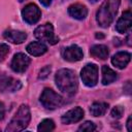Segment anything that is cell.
Instances as JSON below:
<instances>
[{
	"mask_svg": "<svg viewBox=\"0 0 132 132\" xmlns=\"http://www.w3.org/2000/svg\"><path fill=\"white\" fill-rule=\"evenodd\" d=\"M55 81L60 91L67 95H73L77 91V77L74 71L70 69H60L55 75Z\"/></svg>",
	"mask_w": 132,
	"mask_h": 132,
	"instance_id": "6da1fadb",
	"label": "cell"
},
{
	"mask_svg": "<svg viewBox=\"0 0 132 132\" xmlns=\"http://www.w3.org/2000/svg\"><path fill=\"white\" fill-rule=\"evenodd\" d=\"M120 7V0H105L96 13V20L100 27L107 28L114 20Z\"/></svg>",
	"mask_w": 132,
	"mask_h": 132,
	"instance_id": "7a4b0ae2",
	"label": "cell"
},
{
	"mask_svg": "<svg viewBox=\"0 0 132 132\" xmlns=\"http://www.w3.org/2000/svg\"><path fill=\"white\" fill-rule=\"evenodd\" d=\"M31 120V112L28 107V105H21L13 118L11 119L10 123L7 125L5 131L6 132H15V131H22L24 130Z\"/></svg>",
	"mask_w": 132,
	"mask_h": 132,
	"instance_id": "3957f363",
	"label": "cell"
},
{
	"mask_svg": "<svg viewBox=\"0 0 132 132\" xmlns=\"http://www.w3.org/2000/svg\"><path fill=\"white\" fill-rule=\"evenodd\" d=\"M40 103L46 109H56L63 104V98L50 88H45L40 96Z\"/></svg>",
	"mask_w": 132,
	"mask_h": 132,
	"instance_id": "277c9868",
	"label": "cell"
},
{
	"mask_svg": "<svg viewBox=\"0 0 132 132\" xmlns=\"http://www.w3.org/2000/svg\"><path fill=\"white\" fill-rule=\"evenodd\" d=\"M34 35L41 42L45 41V42H48L50 44H56L59 42V38L54 33V27L50 23H46L37 27L34 31Z\"/></svg>",
	"mask_w": 132,
	"mask_h": 132,
	"instance_id": "5b68a950",
	"label": "cell"
},
{
	"mask_svg": "<svg viewBox=\"0 0 132 132\" xmlns=\"http://www.w3.org/2000/svg\"><path fill=\"white\" fill-rule=\"evenodd\" d=\"M80 77L87 87H94L98 81V67L95 64H87L81 72Z\"/></svg>",
	"mask_w": 132,
	"mask_h": 132,
	"instance_id": "8992f818",
	"label": "cell"
},
{
	"mask_svg": "<svg viewBox=\"0 0 132 132\" xmlns=\"http://www.w3.org/2000/svg\"><path fill=\"white\" fill-rule=\"evenodd\" d=\"M22 16L24 19V21L30 25H33V24H36L40 16H41V11L40 9L38 8V6L34 3H30V4H27L23 10H22Z\"/></svg>",
	"mask_w": 132,
	"mask_h": 132,
	"instance_id": "52a82bcc",
	"label": "cell"
},
{
	"mask_svg": "<svg viewBox=\"0 0 132 132\" xmlns=\"http://www.w3.org/2000/svg\"><path fill=\"white\" fill-rule=\"evenodd\" d=\"M29 65H30V58L23 53L15 54L11 60V63H10L11 69L18 73L25 72Z\"/></svg>",
	"mask_w": 132,
	"mask_h": 132,
	"instance_id": "ba28073f",
	"label": "cell"
},
{
	"mask_svg": "<svg viewBox=\"0 0 132 132\" xmlns=\"http://www.w3.org/2000/svg\"><path fill=\"white\" fill-rule=\"evenodd\" d=\"M131 24H132V14H131V10H126L123 12L122 16L119 19V21L117 22L116 25V29L119 33H127L130 28H131Z\"/></svg>",
	"mask_w": 132,
	"mask_h": 132,
	"instance_id": "9c48e42d",
	"label": "cell"
},
{
	"mask_svg": "<svg viewBox=\"0 0 132 132\" xmlns=\"http://www.w3.org/2000/svg\"><path fill=\"white\" fill-rule=\"evenodd\" d=\"M84 56L82 50L77 46L76 44H72L68 47H66L63 52V58L64 60L68 62H76L79 61Z\"/></svg>",
	"mask_w": 132,
	"mask_h": 132,
	"instance_id": "30bf717a",
	"label": "cell"
},
{
	"mask_svg": "<svg viewBox=\"0 0 132 132\" xmlns=\"http://www.w3.org/2000/svg\"><path fill=\"white\" fill-rule=\"evenodd\" d=\"M82 118H84V110L80 107H75L64 113L61 118V121L63 124H72L80 121Z\"/></svg>",
	"mask_w": 132,
	"mask_h": 132,
	"instance_id": "8fae6325",
	"label": "cell"
},
{
	"mask_svg": "<svg viewBox=\"0 0 132 132\" xmlns=\"http://www.w3.org/2000/svg\"><path fill=\"white\" fill-rule=\"evenodd\" d=\"M21 81L11 77L3 76L0 78V91L1 92H14L21 88Z\"/></svg>",
	"mask_w": 132,
	"mask_h": 132,
	"instance_id": "7c38bea8",
	"label": "cell"
},
{
	"mask_svg": "<svg viewBox=\"0 0 132 132\" xmlns=\"http://www.w3.org/2000/svg\"><path fill=\"white\" fill-rule=\"evenodd\" d=\"M3 37L10 41L11 43H14V44H20L22 42H24L27 38V34L23 31H19V30H12V29H9V30H6L4 31L3 33Z\"/></svg>",
	"mask_w": 132,
	"mask_h": 132,
	"instance_id": "4fadbf2b",
	"label": "cell"
},
{
	"mask_svg": "<svg viewBox=\"0 0 132 132\" xmlns=\"http://www.w3.org/2000/svg\"><path fill=\"white\" fill-rule=\"evenodd\" d=\"M131 60V55L127 52H119L111 58V63L119 69L125 68Z\"/></svg>",
	"mask_w": 132,
	"mask_h": 132,
	"instance_id": "5bb4252c",
	"label": "cell"
},
{
	"mask_svg": "<svg viewBox=\"0 0 132 132\" xmlns=\"http://www.w3.org/2000/svg\"><path fill=\"white\" fill-rule=\"evenodd\" d=\"M68 13L70 16L76 20H84L88 14V9L85 5L75 3L68 7Z\"/></svg>",
	"mask_w": 132,
	"mask_h": 132,
	"instance_id": "9a60e30c",
	"label": "cell"
},
{
	"mask_svg": "<svg viewBox=\"0 0 132 132\" xmlns=\"http://www.w3.org/2000/svg\"><path fill=\"white\" fill-rule=\"evenodd\" d=\"M46 51H47V46L41 41H34L27 45V52L35 57L43 55L44 53H46Z\"/></svg>",
	"mask_w": 132,
	"mask_h": 132,
	"instance_id": "2e32d148",
	"label": "cell"
},
{
	"mask_svg": "<svg viewBox=\"0 0 132 132\" xmlns=\"http://www.w3.org/2000/svg\"><path fill=\"white\" fill-rule=\"evenodd\" d=\"M108 48L104 44H95L90 50L91 56L100 60H105L108 57Z\"/></svg>",
	"mask_w": 132,
	"mask_h": 132,
	"instance_id": "e0dca14e",
	"label": "cell"
},
{
	"mask_svg": "<svg viewBox=\"0 0 132 132\" xmlns=\"http://www.w3.org/2000/svg\"><path fill=\"white\" fill-rule=\"evenodd\" d=\"M117 79V72L113 71L111 68H109L107 65L102 66V84L104 86L109 85L111 82H113Z\"/></svg>",
	"mask_w": 132,
	"mask_h": 132,
	"instance_id": "ac0fdd59",
	"label": "cell"
},
{
	"mask_svg": "<svg viewBox=\"0 0 132 132\" xmlns=\"http://www.w3.org/2000/svg\"><path fill=\"white\" fill-rule=\"evenodd\" d=\"M108 108V104L106 102H94L90 107V112L93 117H101L103 116Z\"/></svg>",
	"mask_w": 132,
	"mask_h": 132,
	"instance_id": "d6986e66",
	"label": "cell"
},
{
	"mask_svg": "<svg viewBox=\"0 0 132 132\" xmlns=\"http://www.w3.org/2000/svg\"><path fill=\"white\" fill-rule=\"evenodd\" d=\"M54 129H55V123L51 119H45L41 121V123L37 127V130L39 132H48V131H53Z\"/></svg>",
	"mask_w": 132,
	"mask_h": 132,
	"instance_id": "ffe728a7",
	"label": "cell"
},
{
	"mask_svg": "<svg viewBox=\"0 0 132 132\" xmlns=\"http://www.w3.org/2000/svg\"><path fill=\"white\" fill-rule=\"evenodd\" d=\"M96 129V126L93 122H90V121H87L85 122L84 124H81L79 127H78V131H87V132H91V131H94Z\"/></svg>",
	"mask_w": 132,
	"mask_h": 132,
	"instance_id": "44dd1931",
	"label": "cell"
},
{
	"mask_svg": "<svg viewBox=\"0 0 132 132\" xmlns=\"http://www.w3.org/2000/svg\"><path fill=\"white\" fill-rule=\"evenodd\" d=\"M9 53V46L5 43H0V62H2Z\"/></svg>",
	"mask_w": 132,
	"mask_h": 132,
	"instance_id": "7402d4cb",
	"label": "cell"
},
{
	"mask_svg": "<svg viewBox=\"0 0 132 132\" xmlns=\"http://www.w3.org/2000/svg\"><path fill=\"white\" fill-rule=\"evenodd\" d=\"M124 112V108L122 106H114L111 109V117L114 119H120L123 116Z\"/></svg>",
	"mask_w": 132,
	"mask_h": 132,
	"instance_id": "603a6c76",
	"label": "cell"
},
{
	"mask_svg": "<svg viewBox=\"0 0 132 132\" xmlns=\"http://www.w3.org/2000/svg\"><path fill=\"white\" fill-rule=\"evenodd\" d=\"M50 72H51V66H45V67H43V68L39 71L38 78H39V79H44V78H46V77L48 76Z\"/></svg>",
	"mask_w": 132,
	"mask_h": 132,
	"instance_id": "cb8c5ba5",
	"label": "cell"
},
{
	"mask_svg": "<svg viewBox=\"0 0 132 132\" xmlns=\"http://www.w3.org/2000/svg\"><path fill=\"white\" fill-rule=\"evenodd\" d=\"M4 114H5V107H4V104L0 102V120L4 118Z\"/></svg>",
	"mask_w": 132,
	"mask_h": 132,
	"instance_id": "d4e9b609",
	"label": "cell"
},
{
	"mask_svg": "<svg viewBox=\"0 0 132 132\" xmlns=\"http://www.w3.org/2000/svg\"><path fill=\"white\" fill-rule=\"evenodd\" d=\"M124 91L126 92V94H130L131 93V84H130V81L126 82V86H124Z\"/></svg>",
	"mask_w": 132,
	"mask_h": 132,
	"instance_id": "484cf974",
	"label": "cell"
},
{
	"mask_svg": "<svg viewBox=\"0 0 132 132\" xmlns=\"http://www.w3.org/2000/svg\"><path fill=\"white\" fill-rule=\"evenodd\" d=\"M131 120H132V118H131V116L128 118V120H127V130L129 131V132H131L132 131V127H131Z\"/></svg>",
	"mask_w": 132,
	"mask_h": 132,
	"instance_id": "4316f807",
	"label": "cell"
},
{
	"mask_svg": "<svg viewBox=\"0 0 132 132\" xmlns=\"http://www.w3.org/2000/svg\"><path fill=\"white\" fill-rule=\"evenodd\" d=\"M39 1H40V3L43 4L44 6H48V5H51V3H52L53 0H39Z\"/></svg>",
	"mask_w": 132,
	"mask_h": 132,
	"instance_id": "83f0119b",
	"label": "cell"
},
{
	"mask_svg": "<svg viewBox=\"0 0 132 132\" xmlns=\"http://www.w3.org/2000/svg\"><path fill=\"white\" fill-rule=\"evenodd\" d=\"M96 37H97V38H103L104 35H102V34H98V33H97V34H96Z\"/></svg>",
	"mask_w": 132,
	"mask_h": 132,
	"instance_id": "f1b7e54d",
	"label": "cell"
},
{
	"mask_svg": "<svg viewBox=\"0 0 132 132\" xmlns=\"http://www.w3.org/2000/svg\"><path fill=\"white\" fill-rule=\"evenodd\" d=\"M90 2H92V3H95V2H97V1H99V0H89Z\"/></svg>",
	"mask_w": 132,
	"mask_h": 132,
	"instance_id": "f546056e",
	"label": "cell"
},
{
	"mask_svg": "<svg viewBox=\"0 0 132 132\" xmlns=\"http://www.w3.org/2000/svg\"><path fill=\"white\" fill-rule=\"evenodd\" d=\"M19 1H20V2H23V1H25V0H19Z\"/></svg>",
	"mask_w": 132,
	"mask_h": 132,
	"instance_id": "4dcf8cb0",
	"label": "cell"
}]
</instances>
